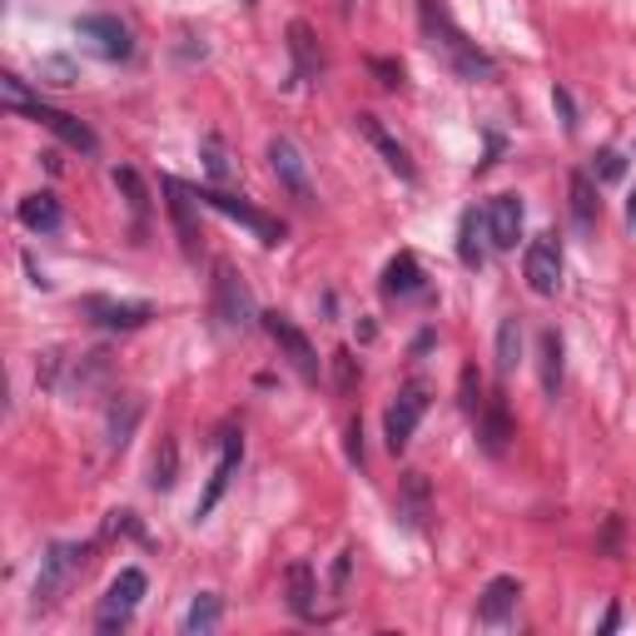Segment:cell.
Listing matches in <instances>:
<instances>
[{
	"label": "cell",
	"mask_w": 636,
	"mask_h": 636,
	"mask_svg": "<svg viewBox=\"0 0 636 636\" xmlns=\"http://www.w3.org/2000/svg\"><path fill=\"white\" fill-rule=\"evenodd\" d=\"M567 209H572L577 234H596V220H602V199H596L592 175H582V169H572V179H567Z\"/></svg>",
	"instance_id": "19"
},
{
	"label": "cell",
	"mask_w": 636,
	"mask_h": 636,
	"mask_svg": "<svg viewBox=\"0 0 636 636\" xmlns=\"http://www.w3.org/2000/svg\"><path fill=\"white\" fill-rule=\"evenodd\" d=\"M21 115H31L35 125H45L55 140H60V145L80 149V155H94V149H100V140H94V130L85 125V120L65 115V110H55V104H45V100H31V104L21 110Z\"/></svg>",
	"instance_id": "12"
},
{
	"label": "cell",
	"mask_w": 636,
	"mask_h": 636,
	"mask_svg": "<svg viewBox=\"0 0 636 636\" xmlns=\"http://www.w3.org/2000/svg\"><path fill=\"white\" fill-rule=\"evenodd\" d=\"M626 220H632V224H636V194H632V204H626Z\"/></svg>",
	"instance_id": "42"
},
{
	"label": "cell",
	"mask_w": 636,
	"mask_h": 636,
	"mask_svg": "<svg viewBox=\"0 0 636 636\" xmlns=\"http://www.w3.org/2000/svg\"><path fill=\"white\" fill-rule=\"evenodd\" d=\"M354 125H358V135H364L368 145H373L378 155H383V165L393 169L398 179H408V185H413V179H417V169H413V159H408L403 140H398L393 130H388V125H383V120H378V115H368V110H358V115H354Z\"/></svg>",
	"instance_id": "14"
},
{
	"label": "cell",
	"mask_w": 636,
	"mask_h": 636,
	"mask_svg": "<svg viewBox=\"0 0 636 636\" xmlns=\"http://www.w3.org/2000/svg\"><path fill=\"white\" fill-rule=\"evenodd\" d=\"M522 602V582L517 577H492L488 587H482V602H478V622H507L512 606Z\"/></svg>",
	"instance_id": "20"
},
{
	"label": "cell",
	"mask_w": 636,
	"mask_h": 636,
	"mask_svg": "<svg viewBox=\"0 0 636 636\" xmlns=\"http://www.w3.org/2000/svg\"><path fill=\"white\" fill-rule=\"evenodd\" d=\"M348 567H354V553L338 557V567H334V596H344V587H348Z\"/></svg>",
	"instance_id": "40"
},
{
	"label": "cell",
	"mask_w": 636,
	"mask_h": 636,
	"mask_svg": "<svg viewBox=\"0 0 636 636\" xmlns=\"http://www.w3.org/2000/svg\"><path fill=\"white\" fill-rule=\"evenodd\" d=\"M194 199H199V204H209V209H214V214H224V220L244 224V230H249L254 239L264 244V249H274V244H283V224L274 220V214H264V209H254L249 199L230 194V189H220V185L194 189Z\"/></svg>",
	"instance_id": "2"
},
{
	"label": "cell",
	"mask_w": 636,
	"mask_h": 636,
	"mask_svg": "<svg viewBox=\"0 0 636 636\" xmlns=\"http://www.w3.org/2000/svg\"><path fill=\"white\" fill-rule=\"evenodd\" d=\"M488 244L492 249H517V239H522V199L517 194H492V204H488Z\"/></svg>",
	"instance_id": "15"
},
{
	"label": "cell",
	"mask_w": 636,
	"mask_h": 636,
	"mask_svg": "<svg viewBox=\"0 0 636 636\" xmlns=\"http://www.w3.org/2000/svg\"><path fill=\"white\" fill-rule=\"evenodd\" d=\"M507 438H512V423H507V408H502V398H482L478 408V443L482 453H507Z\"/></svg>",
	"instance_id": "21"
},
{
	"label": "cell",
	"mask_w": 636,
	"mask_h": 636,
	"mask_svg": "<svg viewBox=\"0 0 636 636\" xmlns=\"http://www.w3.org/2000/svg\"><path fill=\"white\" fill-rule=\"evenodd\" d=\"M220 616H224V602L214 592H199L194 602H189V612H185V636H209L214 626H220Z\"/></svg>",
	"instance_id": "25"
},
{
	"label": "cell",
	"mask_w": 636,
	"mask_h": 636,
	"mask_svg": "<svg viewBox=\"0 0 636 636\" xmlns=\"http://www.w3.org/2000/svg\"><path fill=\"white\" fill-rule=\"evenodd\" d=\"M522 358V324L517 319H502L498 324V373H512Z\"/></svg>",
	"instance_id": "32"
},
{
	"label": "cell",
	"mask_w": 636,
	"mask_h": 636,
	"mask_svg": "<svg viewBox=\"0 0 636 636\" xmlns=\"http://www.w3.org/2000/svg\"><path fill=\"white\" fill-rule=\"evenodd\" d=\"M289 51H293V60H299V75H303V80L324 70V55H319V41H313V31H309L303 21H293V25H289Z\"/></svg>",
	"instance_id": "27"
},
{
	"label": "cell",
	"mask_w": 636,
	"mask_h": 636,
	"mask_svg": "<svg viewBox=\"0 0 636 636\" xmlns=\"http://www.w3.org/2000/svg\"><path fill=\"white\" fill-rule=\"evenodd\" d=\"M553 104L562 110V125H567V130H577V115H572V100H567V90H557V94H553Z\"/></svg>",
	"instance_id": "41"
},
{
	"label": "cell",
	"mask_w": 636,
	"mask_h": 636,
	"mask_svg": "<svg viewBox=\"0 0 636 636\" xmlns=\"http://www.w3.org/2000/svg\"><path fill=\"white\" fill-rule=\"evenodd\" d=\"M334 383H338V393H348V388L358 383V358L348 354V348H338V354H334Z\"/></svg>",
	"instance_id": "34"
},
{
	"label": "cell",
	"mask_w": 636,
	"mask_h": 636,
	"mask_svg": "<svg viewBox=\"0 0 636 636\" xmlns=\"http://www.w3.org/2000/svg\"><path fill=\"white\" fill-rule=\"evenodd\" d=\"M199 159H204V169H209V179L214 185H230L234 179V165H230V149H224V140L220 135H204V145H199Z\"/></svg>",
	"instance_id": "31"
},
{
	"label": "cell",
	"mask_w": 636,
	"mask_h": 636,
	"mask_svg": "<svg viewBox=\"0 0 636 636\" xmlns=\"http://www.w3.org/2000/svg\"><path fill=\"white\" fill-rule=\"evenodd\" d=\"M269 165L274 175H279V185L289 189L299 204H313V179H309V159H303V149L293 145L289 135H274L269 140Z\"/></svg>",
	"instance_id": "11"
},
{
	"label": "cell",
	"mask_w": 636,
	"mask_h": 636,
	"mask_svg": "<svg viewBox=\"0 0 636 636\" xmlns=\"http://www.w3.org/2000/svg\"><path fill=\"white\" fill-rule=\"evenodd\" d=\"M398 522H403V527H423V522L433 517V488H428V478H423V472H408L403 482H398Z\"/></svg>",
	"instance_id": "17"
},
{
	"label": "cell",
	"mask_w": 636,
	"mask_h": 636,
	"mask_svg": "<svg viewBox=\"0 0 636 636\" xmlns=\"http://www.w3.org/2000/svg\"><path fill=\"white\" fill-rule=\"evenodd\" d=\"M80 309L90 313V324L110 328V334H135V328H145L149 319H155V309H149V303H135V299H104V293H90V299H85Z\"/></svg>",
	"instance_id": "10"
},
{
	"label": "cell",
	"mask_w": 636,
	"mask_h": 636,
	"mask_svg": "<svg viewBox=\"0 0 636 636\" xmlns=\"http://www.w3.org/2000/svg\"><path fill=\"white\" fill-rule=\"evenodd\" d=\"M283 592H289V612L293 616H313V596H319V587H313V567L293 562L289 572H283Z\"/></svg>",
	"instance_id": "24"
},
{
	"label": "cell",
	"mask_w": 636,
	"mask_h": 636,
	"mask_svg": "<svg viewBox=\"0 0 636 636\" xmlns=\"http://www.w3.org/2000/svg\"><path fill=\"white\" fill-rule=\"evenodd\" d=\"M462 408H468V413H478V408H482V383H478V373H472V368L462 373Z\"/></svg>",
	"instance_id": "36"
},
{
	"label": "cell",
	"mask_w": 636,
	"mask_h": 636,
	"mask_svg": "<svg viewBox=\"0 0 636 636\" xmlns=\"http://www.w3.org/2000/svg\"><path fill=\"white\" fill-rule=\"evenodd\" d=\"M482 224L488 220H478V209H468V214H462V224H458V259L468 264V269H482Z\"/></svg>",
	"instance_id": "30"
},
{
	"label": "cell",
	"mask_w": 636,
	"mask_h": 636,
	"mask_svg": "<svg viewBox=\"0 0 636 636\" xmlns=\"http://www.w3.org/2000/svg\"><path fill=\"white\" fill-rule=\"evenodd\" d=\"M423 413H428V393H423L417 383H408L403 393L388 403V413H383L388 453H403L408 443H413V433H417V423H423Z\"/></svg>",
	"instance_id": "7"
},
{
	"label": "cell",
	"mask_w": 636,
	"mask_h": 636,
	"mask_svg": "<svg viewBox=\"0 0 636 636\" xmlns=\"http://www.w3.org/2000/svg\"><path fill=\"white\" fill-rule=\"evenodd\" d=\"M622 155H612V149H606V155H596V175L602 179H622Z\"/></svg>",
	"instance_id": "38"
},
{
	"label": "cell",
	"mask_w": 636,
	"mask_h": 636,
	"mask_svg": "<svg viewBox=\"0 0 636 636\" xmlns=\"http://www.w3.org/2000/svg\"><path fill=\"white\" fill-rule=\"evenodd\" d=\"M175 482H179V443H175V438H159L155 458H149V488L169 492Z\"/></svg>",
	"instance_id": "26"
},
{
	"label": "cell",
	"mask_w": 636,
	"mask_h": 636,
	"mask_svg": "<svg viewBox=\"0 0 636 636\" xmlns=\"http://www.w3.org/2000/svg\"><path fill=\"white\" fill-rule=\"evenodd\" d=\"M140 417H145V403H140L135 393H115V403L104 408V448L120 453L130 438H135Z\"/></svg>",
	"instance_id": "16"
},
{
	"label": "cell",
	"mask_w": 636,
	"mask_h": 636,
	"mask_svg": "<svg viewBox=\"0 0 636 636\" xmlns=\"http://www.w3.org/2000/svg\"><path fill=\"white\" fill-rule=\"evenodd\" d=\"M522 274H527V289L553 299V293L562 289V239H557V234H537V239L527 244Z\"/></svg>",
	"instance_id": "6"
},
{
	"label": "cell",
	"mask_w": 636,
	"mask_h": 636,
	"mask_svg": "<svg viewBox=\"0 0 636 636\" xmlns=\"http://www.w3.org/2000/svg\"><path fill=\"white\" fill-rule=\"evenodd\" d=\"M145 587H149L145 572H140V567H125V572L110 582V592L100 596V606H94V626H100V632H125L140 596H145Z\"/></svg>",
	"instance_id": "5"
},
{
	"label": "cell",
	"mask_w": 636,
	"mask_h": 636,
	"mask_svg": "<svg viewBox=\"0 0 636 636\" xmlns=\"http://www.w3.org/2000/svg\"><path fill=\"white\" fill-rule=\"evenodd\" d=\"M75 35H80L94 55H104V60H130V55H135V35H130V25L115 21V15H80Z\"/></svg>",
	"instance_id": "8"
},
{
	"label": "cell",
	"mask_w": 636,
	"mask_h": 636,
	"mask_svg": "<svg viewBox=\"0 0 636 636\" xmlns=\"http://www.w3.org/2000/svg\"><path fill=\"white\" fill-rule=\"evenodd\" d=\"M104 533L110 537H140V522H135V512H110V522H104Z\"/></svg>",
	"instance_id": "35"
},
{
	"label": "cell",
	"mask_w": 636,
	"mask_h": 636,
	"mask_svg": "<svg viewBox=\"0 0 636 636\" xmlns=\"http://www.w3.org/2000/svg\"><path fill=\"white\" fill-rule=\"evenodd\" d=\"M338 11H344V15H348V11H354V0H338Z\"/></svg>",
	"instance_id": "43"
},
{
	"label": "cell",
	"mask_w": 636,
	"mask_h": 636,
	"mask_svg": "<svg viewBox=\"0 0 636 636\" xmlns=\"http://www.w3.org/2000/svg\"><path fill=\"white\" fill-rule=\"evenodd\" d=\"M115 189H125L130 209H135V220H145L149 194H145V185H140V175H135V169H115Z\"/></svg>",
	"instance_id": "33"
},
{
	"label": "cell",
	"mask_w": 636,
	"mask_h": 636,
	"mask_svg": "<svg viewBox=\"0 0 636 636\" xmlns=\"http://www.w3.org/2000/svg\"><path fill=\"white\" fill-rule=\"evenodd\" d=\"M537 348H543V388H547V398H557V388H562V334L543 328Z\"/></svg>",
	"instance_id": "28"
},
{
	"label": "cell",
	"mask_w": 636,
	"mask_h": 636,
	"mask_svg": "<svg viewBox=\"0 0 636 636\" xmlns=\"http://www.w3.org/2000/svg\"><path fill=\"white\" fill-rule=\"evenodd\" d=\"M348 458L364 468V428H358V423H348Z\"/></svg>",
	"instance_id": "39"
},
{
	"label": "cell",
	"mask_w": 636,
	"mask_h": 636,
	"mask_svg": "<svg viewBox=\"0 0 636 636\" xmlns=\"http://www.w3.org/2000/svg\"><path fill=\"white\" fill-rule=\"evenodd\" d=\"M214 313H220L230 328H249L259 313H254V299L249 289H244V279L230 269V264H220L214 269Z\"/></svg>",
	"instance_id": "13"
},
{
	"label": "cell",
	"mask_w": 636,
	"mask_h": 636,
	"mask_svg": "<svg viewBox=\"0 0 636 636\" xmlns=\"http://www.w3.org/2000/svg\"><path fill=\"white\" fill-rule=\"evenodd\" d=\"M104 373H110V358L94 348V354L65 358V378L55 388H60V393H70V398H85V393H94V388L104 383Z\"/></svg>",
	"instance_id": "18"
},
{
	"label": "cell",
	"mask_w": 636,
	"mask_h": 636,
	"mask_svg": "<svg viewBox=\"0 0 636 636\" xmlns=\"http://www.w3.org/2000/svg\"><path fill=\"white\" fill-rule=\"evenodd\" d=\"M264 334L274 338V348H279V358H289V368L303 378V383H319V354H313L309 334H303L293 319H283V313H259Z\"/></svg>",
	"instance_id": "4"
},
{
	"label": "cell",
	"mask_w": 636,
	"mask_h": 636,
	"mask_svg": "<svg viewBox=\"0 0 636 636\" xmlns=\"http://www.w3.org/2000/svg\"><path fill=\"white\" fill-rule=\"evenodd\" d=\"M15 214H21V224H25V230H35V234H55V230H60V220H65L60 204H55V194H25Z\"/></svg>",
	"instance_id": "23"
},
{
	"label": "cell",
	"mask_w": 636,
	"mask_h": 636,
	"mask_svg": "<svg viewBox=\"0 0 636 636\" xmlns=\"http://www.w3.org/2000/svg\"><path fill=\"white\" fill-rule=\"evenodd\" d=\"M417 21H423V35H428V45L453 65V70L462 75V80L478 85V80H492V75H498L492 55H482L478 41H468V35L453 25V15H448V5H443V0H417Z\"/></svg>",
	"instance_id": "1"
},
{
	"label": "cell",
	"mask_w": 636,
	"mask_h": 636,
	"mask_svg": "<svg viewBox=\"0 0 636 636\" xmlns=\"http://www.w3.org/2000/svg\"><path fill=\"white\" fill-rule=\"evenodd\" d=\"M90 567V547L80 543H55L51 553L41 557V577H35V606H51L75 577Z\"/></svg>",
	"instance_id": "3"
},
{
	"label": "cell",
	"mask_w": 636,
	"mask_h": 636,
	"mask_svg": "<svg viewBox=\"0 0 636 636\" xmlns=\"http://www.w3.org/2000/svg\"><path fill=\"white\" fill-rule=\"evenodd\" d=\"M428 283H423V269H417V254H398L393 264L383 269V293L388 299H413V293H423Z\"/></svg>",
	"instance_id": "22"
},
{
	"label": "cell",
	"mask_w": 636,
	"mask_h": 636,
	"mask_svg": "<svg viewBox=\"0 0 636 636\" xmlns=\"http://www.w3.org/2000/svg\"><path fill=\"white\" fill-rule=\"evenodd\" d=\"M373 75L388 85V90H398V85H403V65H393V60H373Z\"/></svg>",
	"instance_id": "37"
},
{
	"label": "cell",
	"mask_w": 636,
	"mask_h": 636,
	"mask_svg": "<svg viewBox=\"0 0 636 636\" xmlns=\"http://www.w3.org/2000/svg\"><path fill=\"white\" fill-rule=\"evenodd\" d=\"M244 5H259V0H244Z\"/></svg>",
	"instance_id": "44"
},
{
	"label": "cell",
	"mask_w": 636,
	"mask_h": 636,
	"mask_svg": "<svg viewBox=\"0 0 636 636\" xmlns=\"http://www.w3.org/2000/svg\"><path fill=\"white\" fill-rule=\"evenodd\" d=\"M239 462H244V433L224 428V433H220V462H214V472H209V488L199 492L194 517H209V512L220 507V498L230 492V482H234V472H239Z\"/></svg>",
	"instance_id": "9"
},
{
	"label": "cell",
	"mask_w": 636,
	"mask_h": 636,
	"mask_svg": "<svg viewBox=\"0 0 636 636\" xmlns=\"http://www.w3.org/2000/svg\"><path fill=\"white\" fill-rule=\"evenodd\" d=\"M159 189H165V199H169V214H175V224H179V239H185V249H194V220H189V189L179 185V179H159Z\"/></svg>",
	"instance_id": "29"
}]
</instances>
